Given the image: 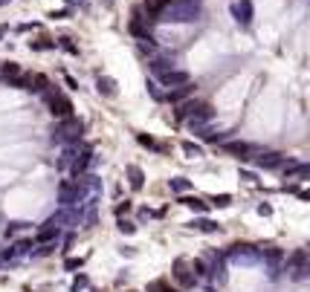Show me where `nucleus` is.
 I'll use <instances>...</instances> for the list:
<instances>
[{
	"mask_svg": "<svg viewBox=\"0 0 310 292\" xmlns=\"http://www.w3.org/2000/svg\"><path fill=\"white\" fill-rule=\"evenodd\" d=\"M177 122H192V124H200V122H212L218 110L212 107V101H206V98H186V101H180L177 110Z\"/></svg>",
	"mask_w": 310,
	"mask_h": 292,
	"instance_id": "nucleus-1",
	"label": "nucleus"
},
{
	"mask_svg": "<svg viewBox=\"0 0 310 292\" xmlns=\"http://www.w3.org/2000/svg\"><path fill=\"white\" fill-rule=\"evenodd\" d=\"M58 139L67 142V145H73V142H81V136H84V122L81 119H76V116H67L61 124H58Z\"/></svg>",
	"mask_w": 310,
	"mask_h": 292,
	"instance_id": "nucleus-2",
	"label": "nucleus"
},
{
	"mask_svg": "<svg viewBox=\"0 0 310 292\" xmlns=\"http://www.w3.org/2000/svg\"><path fill=\"white\" fill-rule=\"evenodd\" d=\"M221 151L229 153L232 160L247 162V160H252V153H255V145H252V142H244V139H226V142H221Z\"/></svg>",
	"mask_w": 310,
	"mask_h": 292,
	"instance_id": "nucleus-3",
	"label": "nucleus"
},
{
	"mask_svg": "<svg viewBox=\"0 0 310 292\" xmlns=\"http://www.w3.org/2000/svg\"><path fill=\"white\" fill-rule=\"evenodd\" d=\"M171 272H174V281L183 286V289H192V286H197V272H192V266L186 263V260H174V266H171Z\"/></svg>",
	"mask_w": 310,
	"mask_h": 292,
	"instance_id": "nucleus-4",
	"label": "nucleus"
},
{
	"mask_svg": "<svg viewBox=\"0 0 310 292\" xmlns=\"http://www.w3.org/2000/svg\"><path fill=\"white\" fill-rule=\"evenodd\" d=\"M232 18L238 20V26H249L252 18H255V6H252V0H235L229 6Z\"/></svg>",
	"mask_w": 310,
	"mask_h": 292,
	"instance_id": "nucleus-5",
	"label": "nucleus"
},
{
	"mask_svg": "<svg viewBox=\"0 0 310 292\" xmlns=\"http://www.w3.org/2000/svg\"><path fill=\"white\" fill-rule=\"evenodd\" d=\"M46 104H50V113L58 116V119H67L73 116V101L61 93H46Z\"/></svg>",
	"mask_w": 310,
	"mask_h": 292,
	"instance_id": "nucleus-6",
	"label": "nucleus"
},
{
	"mask_svg": "<svg viewBox=\"0 0 310 292\" xmlns=\"http://www.w3.org/2000/svg\"><path fill=\"white\" fill-rule=\"evenodd\" d=\"M252 160H255L258 168H267V171H281L284 165L290 162L284 153H278V151H267V153H261V156H252Z\"/></svg>",
	"mask_w": 310,
	"mask_h": 292,
	"instance_id": "nucleus-7",
	"label": "nucleus"
},
{
	"mask_svg": "<svg viewBox=\"0 0 310 292\" xmlns=\"http://www.w3.org/2000/svg\"><path fill=\"white\" fill-rule=\"evenodd\" d=\"M157 81H160V87H183V84H188V72L186 70H169V72H160L157 75Z\"/></svg>",
	"mask_w": 310,
	"mask_h": 292,
	"instance_id": "nucleus-8",
	"label": "nucleus"
},
{
	"mask_svg": "<svg viewBox=\"0 0 310 292\" xmlns=\"http://www.w3.org/2000/svg\"><path fill=\"white\" fill-rule=\"evenodd\" d=\"M171 6H174V0H142V9L148 12V18L154 23H160V15L165 9H171Z\"/></svg>",
	"mask_w": 310,
	"mask_h": 292,
	"instance_id": "nucleus-9",
	"label": "nucleus"
},
{
	"mask_svg": "<svg viewBox=\"0 0 310 292\" xmlns=\"http://www.w3.org/2000/svg\"><path fill=\"white\" fill-rule=\"evenodd\" d=\"M128 32H131V38H136V41H154V29H151V23H145V20L131 18L128 20Z\"/></svg>",
	"mask_w": 310,
	"mask_h": 292,
	"instance_id": "nucleus-10",
	"label": "nucleus"
},
{
	"mask_svg": "<svg viewBox=\"0 0 310 292\" xmlns=\"http://www.w3.org/2000/svg\"><path fill=\"white\" fill-rule=\"evenodd\" d=\"M197 93V84L195 81H188V84H183V87H174L165 93V101H171V104H180V101H186L188 96H195Z\"/></svg>",
	"mask_w": 310,
	"mask_h": 292,
	"instance_id": "nucleus-11",
	"label": "nucleus"
},
{
	"mask_svg": "<svg viewBox=\"0 0 310 292\" xmlns=\"http://www.w3.org/2000/svg\"><path fill=\"white\" fill-rule=\"evenodd\" d=\"M133 139L139 142L142 148H145V151H157V153H169V145H160V142L154 139V136H148V133H142V130H136L133 133Z\"/></svg>",
	"mask_w": 310,
	"mask_h": 292,
	"instance_id": "nucleus-12",
	"label": "nucleus"
},
{
	"mask_svg": "<svg viewBox=\"0 0 310 292\" xmlns=\"http://www.w3.org/2000/svg\"><path fill=\"white\" fill-rule=\"evenodd\" d=\"M125 177H128V185H131L133 191L145 188V174H142L139 165H128V168H125Z\"/></svg>",
	"mask_w": 310,
	"mask_h": 292,
	"instance_id": "nucleus-13",
	"label": "nucleus"
},
{
	"mask_svg": "<svg viewBox=\"0 0 310 292\" xmlns=\"http://www.w3.org/2000/svg\"><path fill=\"white\" fill-rule=\"evenodd\" d=\"M180 203L186 205V208H192V211H197V214L209 211V203L200 200V197H195V194H180Z\"/></svg>",
	"mask_w": 310,
	"mask_h": 292,
	"instance_id": "nucleus-14",
	"label": "nucleus"
},
{
	"mask_svg": "<svg viewBox=\"0 0 310 292\" xmlns=\"http://www.w3.org/2000/svg\"><path fill=\"white\" fill-rule=\"evenodd\" d=\"M58 237V220H50L41 226V231H38V243H53V240Z\"/></svg>",
	"mask_w": 310,
	"mask_h": 292,
	"instance_id": "nucleus-15",
	"label": "nucleus"
},
{
	"mask_svg": "<svg viewBox=\"0 0 310 292\" xmlns=\"http://www.w3.org/2000/svg\"><path fill=\"white\" fill-rule=\"evenodd\" d=\"M148 70H151V75H154V78H157V75H160V72H169V70H174V64H171L169 58H162V55H157V58H151Z\"/></svg>",
	"mask_w": 310,
	"mask_h": 292,
	"instance_id": "nucleus-16",
	"label": "nucleus"
},
{
	"mask_svg": "<svg viewBox=\"0 0 310 292\" xmlns=\"http://www.w3.org/2000/svg\"><path fill=\"white\" fill-rule=\"evenodd\" d=\"M99 93H102L105 98L116 96V81H113V78H107V75H102V72H99Z\"/></svg>",
	"mask_w": 310,
	"mask_h": 292,
	"instance_id": "nucleus-17",
	"label": "nucleus"
},
{
	"mask_svg": "<svg viewBox=\"0 0 310 292\" xmlns=\"http://www.w3.org/2000/svg\"><path fill=\"white\" fill-rule=\"evenodd\" d=\"M188 226H192V229H197V231H209V234H212V231H218V229H221V226H218V223H214V220H209V217H200V220L188 223Z\"/></svg>",
	"mask_w": 310,
	"mask_h": 292,
	"instance_id": "nucleus-18",
	"label": "nucleus"
},
{
	"mask_svg": "<svg viewBox=\"0 0 310 292\" xmlns=\"http://www.w3.org/2000/svg\"><path fill=\"white\" fill-rule=\"evenodd\" d=\"M192 269L197 272V278H209V275H214V272H212V266H209V260H206V257H197L195 263H192Z\"/></svg>",
	"mask_w": 310,
	"mask_h": 292,
	"instance_id": "nucleus-19",
	"label": "nucleus"
},
{
	"mask_svg": "<svg viewBox=\"0 0 310 292\" xmlns=\"http://www.w3.org/2000/svg\"><path fill=\"white\" fill-rule=\"evenodd\" d=\"M169 188L171 191H177V194H188V191H192V182L183 179V177H174V179H169Z\"/></svg>",
	"mask_w": 310,
	"mask_h": 292,
	"instance_id": "nucleus-20",
	"label": "nucleus"
},
{
	"mask_svg": "<svg viewBox=\"0 0 310 292\" xmlns=\"http://www.w3.org/2000/svg\"><path fill=\"white\" fill-rule=\"evenodd\" d=\"M180 148H183V153H188V156H203V148H200L197 142H192V139H183Z\"/></svg>",
	"mask_w": 310,
	"mask_h": 292,
	"instance_id": "nucleus-21",
	"label": "nucleus"
},
{
	"mask_svg": "<svg viewBox=\"0 0 310 292\" xmlns=\"http://www.w3.org/2000/svg\"><path fill=\"white\" fill-rule=\"evenodd\" d=\"M290 278H293L296 283H299V281H307V278H310V260H304V263L296 266V272H293Z\"/></svg>",
	"mask_w": 310,
	"mask_h": 292,
	"instance_id": "nucleus-22",
	"label": "nucleus"
},
{
	"mask_svg": "<svg viewBox=\"0 0 310 292\" xmlns=\"http://www.w3.org/2000/svg\"><path fill=\"white\" fill-rule=\"evenodd\" d=\"M29 249H32V240H18V243L6 252V257H9V255H27Z\"/></svg>",
	"mask_w": 310,
	"mask_h": 292,
	"instance_id": "nucleus-23",
	"label": "nucleus"
},
{
	"mask_svg": "<svg viewBox=\"0 0 310 292\" xmlns=\"http://www.w3.org/2000/svg\"><path fill=\"white\" fill-rule=\"evenodd\" d=\"M46 87H50V81H46V75H32V87L35 93H46Z\"/></svg>",
	"mask_w": 310,
	"mask_h": 292,
	"instance_id": "nucleus-24",
	"label": "nucleus"
},
{
	"mask_svg": "<svg viewBox=\"0 0 310 292\" xmlns=\"http://www.w3.org/2000/svg\"><path fill=\"white\" fill-rule=\"evenodd\" d=\"M131 208H133L131 200H122V203H119V205L113 208V214H116V217H128V214H131Z\"/></svg>",
	"mask_w": 310,
	"mask_h": 292,
	"instance_id": "nucleus-25",
	"label": "nucleus"
},
{
	"mask_svg": "<svg viewBox=\"0 0 310 292\" xmlns=\"http://www.w3.org/2000/svg\"><path fill=\"white\" fill-rule=\"evenodd\" d=\"M81 266H84V257H67V260H64V269H67V272H76Z\"/></svg>",
	"mask_w": 310,
	"mask_h": 292,
	"instance_id": "nucleus-26",
	"label": "nucleus"
},
{
	"mask_svg": "<svg viewBox=\"0 0 310 292\" xmlns=\"http://www.w3.org/2000/svg\"><path fill=\"white\" fill-rule=\"evenodd\" d=\"M148 292H180V289H174V286H169L165 281H154L148 286Z\"/></svg>",
	"mask_w": 310,
	"mask_h": 292,
	"instance_id": "nucleus-27",
	"label": "nucleus"
},
{
	"mask_svg": "<svg viewBox=\"0 0 310 292\" xmlns=\"http://www.w3.org/2000/svg\"><path fill=\"white\" fill-rule=\"evenodd\" d=\"M212 205H218V208H226V205H232V194H214L212 197Z\"/></svg>",
	"mask_w": 310,
	"mask_h": 292,
	"instance_id": "nucleus-28",
	"label": "nucleus"
},
{
	"mask_svg": "<svg viewBox=\"0 0 310 292\" xmlns=\"http://www.w3.org/2000/svg\"><path fill=\"white\" fill-rule=\"evenodd\" d=\"M119 231H122V234H133V231H136V223H131L128 217H119Z\"/></svg>",
	"mask_w": 310,
	"mask_h": 292,
	"instance_id": "nucleus-29",
	"label": "nucleus"
},
{
	"mask_svg": "<svg viewBox=\"0 0 310 292\" xmlns=\"http://www.w3.org/2000/svg\"><path fill=\"white\" fill-rule=\"evenodd\" d=\"M55 46V41H50V38H38V41H32V49H53Z\"/></svg>",
	"mask_w": 310,
	"mask_h": 292,
	"instance_id": "nucleus-30",
	"label": "nucleus"
},
{
	"mask_svg": "<svg viewBox=\"0 0 310 292\" xmlns=\"http://www.w3.org/2000/svg\"><path fill=\"white\" fill-rule=\"evenodd\" d=\"M58 46H61V49H67L70 55H79V46L73 44V38H67V35L61 38V44H58Z\"/></svg>",
	"mask_w": 310,
	"mask_h": 292,
	"instance_id": "nucleus-31",
	"label": "nucleus"
},
{
	"mask_svg": "<svg viewBox=\"0 0 310 292\" xmlns=\"http://www.w3.org/2000/svg\"><path fill=\"white\" fill-rule=\"evenodd\" d=\"M148 93H151V98H154V101H165V93H162V90H157V84H154V81H148Z\"/></svg>",
	"mask_w": 310,
	"mask_h": 292,
	"instance_id": "nucleus-32",
	"label": "nucleus"
},
{
	"mask_svg": "<svg viewBox=\"0 0 310 292\" xmlns=\"http://www.w3.org/2000/svg\"><path fill=\"white\" fill-rule=\"evenodd\" d=\"M264 255H267V260H270V263H278V260L284 257V252H281V249H267Z\"/></svg>",
	"mask_w": 310,
	"mask_h": 292,
	"instance_id": "nucleus-33",
	"label": "nucleus"
},
{
	"mask_svg": "<svg viewBox=\"0 0 310 292\" xmlns=\"http://www.w3.org/2000/svg\"><path fill=\"white\" fill-rule=\"evenodd\" d=\"M27 226H29V223H23V220H20V223H9V229H6V234H18V231H23Z\"/></svg>",
	"mask_w": 310,
	"mask_h": 292,
	"instance_id": "nucleus-34",
	"label": "nucleus"
},
{
	"mask_svg": "<svg viewBox=\"0 0 310 292\" xmlns=\"http://www.w3.org/2000/svg\"><path fill=\"white\" fill-rule=\"evenodd\" d=\"M304 260H310L307 252H296V255L290 257V266H299V263H304Z\"/></svg>",
	"mask_w": 310,
	"mask_h": 292,
	"instance_id": "nucleus-35",
	"label": "nucleus"
},
{
	"mask_svg": "<svg viewBox=\"0 0 310 292\" xmlns=\"http://www.w3.org/2000/svg\"><path fill=\"white\" fill-rule=\"evenodd\" d=\"M258 214H261V217H270V214H273V205L270 203H258Z\"/></svg>",
	"mask_w": 310,
	"mask_h": 292,
	"instance_id": "nucleus-36",
	"label": "nucleus"
},
{
	"mask_svg": "<svg viewBox=\"0 0 310 292\" xmlns=\"http://www.w3.org/2000/svg\"><path fill=\"white\" fill-rule=\"evenodd\" d=\"M84 286H87V278H84V275H79V278L73 281V289L79 292V289H84Z\"/></svg>",
	"mask_w": 310,
	"mask_h": 292,
	"instance_id": "nucleus-37",
	"label": "nucleus"
},
{
	"mask_svg": "<svg viewBox=\"0 0 310 292\" xmlns=\"http://www.w3.org/2000/svg\"><path fill=\"white\" fill-rule=\"evenodd\" d=\"M64 81H67V87H70V90H79V81L73 78V75H67V72H64Z\"/></svg>",
	"mask_w": 310,
	"mask_h": 292,
	"instance_id": "nucleus-38",
	"label": "nucleus"
},
{
	"mask_svg": "<svg viewBox=\"0 0 310 292\" xmlns=\"http://www.w3.org/2000/svg\"><path fill=\"white\" fill-rule=\"evenodd\" d=\"M241 179H244V182H252V179H255V174H249V171L244 168V171H241Z\"/></svg>",
	"mask_w": 310,
	"mask_h": 292,
	"instance_id": "nucleus-39",
	"label": "nucleus"
},
{
	"mask_svg": "<svg viewBox=\"0 0 310 292\" xmlns=\"http://www.w3.org/2000/svg\"><path fill=\"white\" fill-rule=\"evenodd\" d=\"M53 18H58V20H61V18H70V9H61V12H53Z\"/></svg>",
	"mask_w": 310,
	"mask_h": 292,
	"instance_id": "nucleus-40",
	"label": "nucleus"
},
{
	"mask_svg": "<svg viewBox=\"0 0 310 292\" xmlns=\"http://www.w3.org/2000/svg\"><path fill=\"white\" fill-rule=\"evenodd\" d=\"M299 200H310V188H299Z\"/></svg>",
	"mask_w": 310,
	"mask_h": 292,
	"instance_id": "nucleus-41",
	"label": "nucleus"
}]
</instances>
